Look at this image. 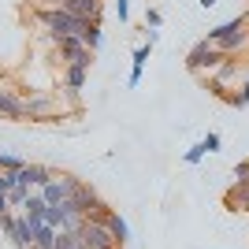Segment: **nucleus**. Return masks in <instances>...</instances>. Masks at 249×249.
Wrapping results in <instances>:
<instances>
[{
    "mask_svg": "<svg viewBox=\"0 0 249 249\" xmlns=\"http://www.w3.org/2000/svg\"><path fill=\"white\" fill-rule=\"evenodd\" d=\"M246 22H249V11H246Z\"/></svg>",
    "mask_w": 249,
    "mask_h": 249,
    "instance_id": "obj_29",
    "label": "nucleus"
},
{
    "mask_svg": "<svg viewBox=\"0 0 249 249\" xmlns=\"http://www.w3.org/2000/svg\"><path fill=\"white\" fill-rule=\"evenodd\" d=\"M115 15H119V22H126V15H130V4H126V0H115Z\"/></svg>",
    "mask_w": 249,
    "mask_h": 249,
    "instance_id": "obj_25",
    "label": "nucleus"
},
{
    "mask_svg": "<svg viewBox=\"0 0 249 249\" xmlns=\"http://www.w3.org/2000/svg\"><path fill=\"white\" fill-rule=\"evenodd\" d=\"M78 238L86 242V249H123L119 242L112 238V231H108V223L104 219H82V227H78Z\"/></svg>",
    "mask_w": 249,
    "mask_h": 249,
    "instance_id": "obj_3",
    "label": "nucleus"
},
{
    "mask_svg": "<svg viewBox=\"0 0 249 249\" xmlns=\"http://www.w3.org/2000/svg\"><path fill=\"white\" fill-rule=\"evenodd\" d=\"M197 4H201V8H205V11H208V8H216L219 0H197Z\"/></svg>",
    "mask_w": 249,
    "mask_h": 249,
    "instance_id": "obj_28",
    "label": "nucleus"
},
{
    "mask_svg": "<svg viewBox=\"0 0 249 249\" xmlns=\"http://www.w3.org/2000/svg\"><path fill=\"white\" fill-rule=\"evenodd\" d=\"M227 101L234 104V108H246V104H249V78H246V86H242V93H231Z\"/></svg>",
    "mask_w": 249,
    "mask_h": 249,
    "instance_id": "obj_19",
    "label": "nucleus"
},
{
    "mask_svg": "<svg viewBox=\"0 0 249 249\" xmlns=\"http://www.w3.org/2000/svg\"><path fill=\"white\" fill-rule=\"evenodd\" d=\"M60 8H67L71 15H82V19H89V22H101V0H67Z\"/></svg>",
    "mask_w": 249,
    "mask_h": 249,
    "instance_id": "obj_9",
    "label": "nucleus"
},
{
    "mask_svg": "<svg viewBox=\"0 0 249 249\" xmlns=\"http://www.w3.org/2000/svg\"><path fill=\"white\" fill-rule=\"evenodd\" d=\"M149 49H153V45H138V49H134V67H130V89H134V86L142 82V71H145Z\"/></svg>",
    "mask_w": 249,
    "mask_h": 249,
    "instance_id": "obj_14",
    "label": "nucleus"
},
{
    "mask_svg": "<svg viewBox=\"0 0 249 249\" xmlns=\"http://www.w3.org/2000/svg\"><path fill=\"white\" fill-rule=\"evenodd\" d=\"M208 45H216L223 56H234V52H242L249 45V22L246 15H238V19H231V22H219V26H212L205 37Z\"/></svg>",
    "mask_w": 249,
    "mask_h": 249,
    "instance_id": "obj_2",
    "label": "nucleus"
},
{
    "mask_svg": "<svg viewBox=\"0 0 249 249\" xmlns=\"http://www.w3.org/2000/svg\"><path fill=\"white\" fill-rule=\"evenodd\" d=\"M30 249H37V246H30Z\"/></svg>",
    "mask_w": 249,
    "mask_h": 249,
    "instance_id": "obj_30",
    "label": "nucleus"
},
{
    "mask_svg": "<svg viewBox=\"0 0 249 249\" xmlns=\"http://www.w3.org/2000/svg\"><path fill=\"white\" fill-rule=\"evenodd\" d=\"M37 19H41V26L49 30L52 41H60V37H82V34L89 30V19L71 15L67 8H52V4L37 11Z\"/></svg>",
    "mask_w": 249,
    "mask_h": 249,
    "instance_id": "obj_1",
    "label": "nucleus"
},
{
    "mask_svg": "<svg viewBox=\"0 0 249 249\" xmlns=\"http://www.w3.org/2000/svg\"><path fill=\"white\" fill-rule=\"evenodd\" d=\"M223 205L231 208V212H249V182H234V186L227 190V197H223Z\"/></svg>",
    "mask_w": 249,
    "mask_h": 249,
    "instance_id": "obj_10",
    "label": "nucleus"
},
{
    "mask_svg": "<svg viewBox=\"0 0 249 249\" xmlns=\"http://www.w3.org/2000/svg\"><path fill=\"white\" fill-rule=\"evenodd\" d=\"M160 22H164V15H160V11H156V8H149V11H145V26H153V30H160Z\"/></svg>",
    "mask_w": 249,
    "mask_h": 249,
    "instance_id": "obj_22",
    "label": "nucleus"
},
{
    "mask_svg": "<svg viewBox=\"0 0 249 249\" xmlns=\"http://www.w3.org/2000/svg\"><path fill=\"white\" fill-rule=\"evenodd\" d=\"M8 186H11V175H8V171H0V194H8Z\"/></svg>",
    "mask_w": 249,
    "mask_h": 249,
    "instance_id": "obj_26",
    "label": "nucleus"
},
{
    "mask_svg": "<svg viewBox=\"0 0 249 249\" xmlns=\"http://www.w3.org/2000/svg\"><path fill=\"white\" fill-rule=\"evenodd\" d=\"M82 41H86V49H89V52L101 49V22H89V30L82 34Z\"/></svg>",
    "mask_w": 249,
    "mask_h": 249,
    "instance_id": "obj_18",
    "label": "nucleus"
},
{
    "mask_svg": "<svg viewBox=\"0 0 249 249\" xmlns=\"http://www.w3.org/2000/svg\"><path fill=\"white\" fill-rule=\"evenodd\" d=\"M223 60H227V56H223L216 45H208V41H197L194 49L186 52V67H190L194 74H201V71H216Z\"/></svg>",
    "mask_w": 249,
    "mask_h": 249,
    "instance_id": "obj_4",
    "label": "nucleus"
},
{
    "mask_svg": "<svg viewBox=\"0 0 249 249\" xmlns=\"http://www.w3.org/2000/svg\"><path fill=\"white\" fill-rule=\"evenodd\" d=\"M52 175H56V171H52V167H45V164H22L19 171H15V178H19V182H26L30 190H41Z\"/></svg>",
    "mask_w": 249,
    "mask_h": 249,
    "instance_id": "obj_7",
    "label": "nucleus"
},
{
    "mask_svg": "<svg viewBox=\"0 0 249 249\" xmlns=\"http://www.w3.org/2000/svg\"><path fill=\"white\" fill-rule=\"evenodd\" d=\"M234 182H249V160H242V164H234Z\"/></svg>",
    "mask_w": 249,
    "mask_h": 249,
    "instance_id": "obj_21",
    "label": "nucleus"
},
{
    "mask_svg": "<svg viewBox=\"0 0 249 249\" xmlns=\"http://www.w3.org/2000/svg\"><path fill=\"white\" fill-rule=\"evenodd\" d=\"M22 164H26L22 156H15V153H0V171H8V175H15V171H19Z\"/></svg>",
    "mask_w": 249,
    "mask_h": 249,
    "instance_id": "obj_17",
    "label": "nucleus"
},
{
    "mask_svg": "<svg viewBox=\"0 0 249 249\" xmlns=\"http://www.w3.org/2000/svg\"><path fill=\"white\" fill-rule=\"evenodd\" d=\"M104 223H108V231H112V238L119 242V246H126V238H130V227H126V219L119 216V212H108V219H104Z\"/></svg>",
    "mask_w": 249,
    "mask_h": 249,
    "instance_id": "obj_12",
    "label": "nucleus"
},
{
    "mask_svg": "<svg viewBox=\"0 0 249 249\" xmlns=\"http://www.w3.org/2000/svg\"><path fill=\"white\" fill-rule=\"evenodd\" d=\"M201 145H205V153H219V134H205Z\"/></svg>",
    "mask_w": 249,
    "mask_h": 249,
    "instance_id": "obj_24",
    "label": "nucleus"
},
{
    "mask_svg": "<svg viewBox=\"0 0 249 249\" xmlns=\"http://www.w3.org/2000/svg\"><path fill=\"white\" fill-rule=\"evenodd\" d=\"M78 186H82V178H74V175H52L37 194L45 197V205H60V201H67Z\"/></svg>",
    "mask_w": 249,
    "mask_h": 249,
    "instance_id": "obj_5",
    "label": "nucleus"
},
{
    "mask_svg": "<svg viewBox=\"0 0 249 249\" xmlns=\"http://www.w3.org/2000/svg\"><path fill=\"white\" fill-rule=\"evenodd\" d=\"M4 212H11V201H8V194H0V216Z\"/></svg>",
    "mask_w": 249,
    "mask_h": 249,
    "instance_id": "obj_27",
    "label": "nucleus"
},
{
    "mask_svg": "<svg viewBox=\"0 0 249 249\" xmlns=\"http://www.w3.org/2000/svg\"><path fill=\"white\" fill-rule=\"evenodd\" d=\"M56 45H60V60L78 63V67H89V63H93V52L86 49L82 37H60Z\"/></svg>",
    "mask_w": 249,
    "mask_h": 249,
    "instance_id": "obj_6",
    "label": "nucleus"
},
{
    "mask_svg": "<svg viewBox=\"0 0 249 249\" xmlns=\"http://www.w3.org/2000/svg\"><path fill=\"white\" fill-rule=\"evenodd\" d=\"M45 212H49L45 197H41V194H30V197H26V205H22V216L30 219V223H45Z\"/></svg>",
    "mask_w": 249,
    "mask_h": 249,
    "instance_id": "obj_11",
    "label": "nucleus"
},
{
    "mask_svg": "<svg viewBox=\"0 0 249 249\" xmlns=\"http://www.w3.org/2000/svg\"><path fill=\"white\" fill-rule=\"evenodd\" d=\"M56 234H60L56 227L37 223V227H34V246H37V249H56Z\"/></svg>",
    "mask_w": 249,
    "mask_h": 249,
    "instance_id": "obj_13",
    "label": "nucleus"
},
{
    "mask_svg": "<svg viewBox=\"0 0 249 249\" xmlns=\"http://www.w3.org/2000/svg\"><path fill=\"white\" fill-rule=\"evenodd\" d=\"M108 212H112V208L104 205V201H97V205L89 208V219H108Z\"/></svg>",
    "mask_w": 249,
    "mask_h": 249,
    "instance_id": "obj_23",
    "label": "nucleus"
},
{
    "mask_svg": "<svg viewBox=\"0 0 249 249\" xmlns=\"http://www.w3.org/2000/svg\"><path fill=\"white\" fill-rule=\"evenodd\" d=\"M86 74H89V67H78V63H67V74H63V78H67V89H71V93H78V89L86 86Z\"/></svg>",
    "mask_w": 249,
    "mask_h": 249,
    "instance_id": "obj_15",
    "label": "nucleus"
},
{
    "mask_svg": "<svg viewBox=\"0 0 249 249\" xmlns=\"http://www.w3.org/2000/svg\"><path fill=\"white\" fill-rule=\"evenodd\" d=\"M0 115L4 119H22V97L8 86H0Z\"/></svg>",
    "mask_w": 249,
    "mask_h": 249,
    "instance_id": "obj_8",
    "label": "nucleus"
},
{
    "mask_svg": "<svg viewBox=\"0 0 249 249\" xmlns=\"http://www.w3.org/2000/svg\"><path fill=\"white\" fill-rule=\"evenodd\" d=\"M201 160H205V145H194V149H186V164H201Z\"/></svg>",
    "mask_w": 249,
    "mask_h": 249,
    "instance_id": "obj_20",
    "label": "nucleus"
},
{
    "mask_svg": "<svg viewBox=\"0 0 249 249\" xmlns=\"http://www.w3.org/2000/svg\"><path fill=\"white\" fill-rule=\"evenodd\" d=\"M56 249H86V242L78 238V231H60L56 234Z\"/></svg>",
    "mask_w": 249,
    "mask_h": 249,
    "instance_id": "obj_16",
    "label": "nucleus"
}]
</instances>
